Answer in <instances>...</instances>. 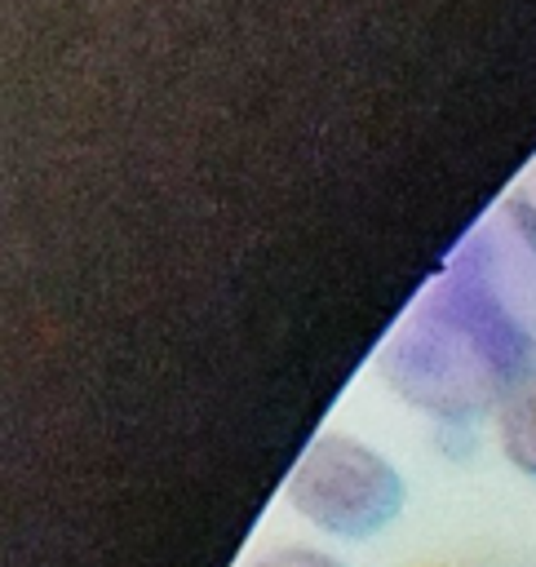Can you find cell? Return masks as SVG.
I'll list each match as a JSON object with an SVG mask.
<instances>
[{
	"mask_svg": "<svg viewBox=\"0 0 536 567\" xmlns=\"http://www.w3.org/2000/svg\"><path fill=\"white\" fill-rule=\"evenodd\" d=\"M381 381L421 416L470 425L536 385V217L492 204L377 350Z\"/></svg>",
	"mask_w": 536,
	"mask_h": 567,
	"instance_id": "obj_1",
	"label": "cell"
},
{
	"mask_svg": "<svg viewBox=\"0 0 536 567\" xmlns=\"http://www.w3.org/2000/svg\"><path fill=\"white\" fill-rule=\"evenodd\" d=\"M403 474L363 439L319 434L297 456L284 501L301 523L337 540H368L403 514Z\"/></svg>",
	"mask_w": 536,
	"mask_h": 567,
	"instance_id": "obj_2",
	"label": "cell"
},
{
	"mask_svg": "<svg viewBox=\"0 0 536 567\" xmlns=\"http://www.w3.org/2000/svg\"><path fill=\"white\" fill-rule=\"evenodd\" d=\"M496 430H501V452H505L527 478H536V385L523 390V394L496 416Z\"/></svg>",
	"mask_w": 536,
	"mask_h": 567,
	"instance_id": "obj_3",
	"label": "cell"
},
{
	"mask_svg": "<svg viewBox=\"0 0 536 567\" xmlns=\"http://www.w3.org/2000/svg\"><path fill=\"white\" fill-rule=\"evenodd\" d=\"M248 567H346V563L315 545H275V549L257 554Z\"/></svg>",
	"mask_w": 536,
	"mask_h": 567,
	"instance_id": "obj_4",
	"label": "cell"
},
{
	"mask_svg": "<svg viewBox=\"0 0 536 567\" xmlns=\"http://www.w3.org/2000/svg\"><path fill=\"white\" fill-rule=\"evenodd\" d=\"M518 199L527 204V213L536 217V164H532V173H527V182H523V190H518Z\"/></svg>",
	"mask_w": 536,
	"mask_h": 567,
	"instance_id": "obj_5",
	"label": "cell"
}]
</instances>
